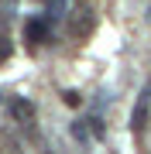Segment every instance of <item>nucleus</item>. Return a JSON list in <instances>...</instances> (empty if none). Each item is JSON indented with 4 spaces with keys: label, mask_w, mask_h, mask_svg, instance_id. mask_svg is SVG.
Listing matches in <instances>:
<instances>
[{
    "label": "nucleus",
    "mask_w": 151,
    "mask_h": 154,
    "mask_svg": "<svg viewBox=\"0 0 151 154\" xmlns=\"http://www.w3.org/2000/svg\"><path fill=\"white\" fill-rule=\"evenodd\" d=\"M14 116L31 120V116H34V103H28V99H14Z\"/></svg>",
    "instance_id": "obj_3"
},
{
    "label": "nucleus",
    "mask_w": 151,
    "mask_h": 154,
    "mask_svg": "<svg viewBox=\"0 0 151 154\" xmlns=\"http://www.w3.org/2000/svg\"><path fill=\"white\" fill-rule=\"evenodd\" d=\"M72 134H76L79 140H86V127H83V123H72Z\"/></svg>",
    "instance_id": "obj_5"
},
{
    "label": "nucleus",
    "mask_w": 151,
    "mask_h": 154,
    "mask_svg": "<svg viewBox=\"0 0 151 154\" xmlns=\"http://www.w3.org/2000/svg\"><path fill=\"white\" fill-rule=\"evenodd\" d=\"M62 99H65V106H79V103H83V96H79L76 89H69V93H62Z\"/></svg>",
    "instance_id": "obj_4"
},
{
    "label": "nucleus",
    "mask_w": 151,
    "mask_h": 154,
    "mask_svg": "<svg viewBox=\"0 0 151 154\" xmlns=\"http://www.w3.org/2000/svg\"><path fill=\"white\" fill-rule=\"evenodd\" d=\"M148 113H151V89H144V93L137 96L134 110H131V130H134V134H141L148 127Z\"/></svg>",
    "instance_id": "obj_1"
},
{
    "label": "nucleus",
    "mask_w": 151,
    "mask_h": 154,
    "mask_svg": "<svg viewBox=\"0 0 151 154\" xmlns=\"http://www.w3.org/2000/svg\"><path fill=\"white\" fill-rule=\"evenodd\" d=\"M24 38H28V41H48V24L38 21V17L28 21V24H24Z\"/></svg>",
    "instance_id": "obj_2"
},
{
    "label": "nucleus",
    "mask_w": 151,
    "mask_h": 154,
    "mask_svg": "<svg viewBox=\"0 0 151 154\" xmlns=\"http://www.w3.org/2000/svg\"><path fill=\"white\" fill-rule=\"evenodd\" d=\"M148 14H151V11H148Z\"/></svg>",
    "instance_id": "obj_6"
}]
</instances>
